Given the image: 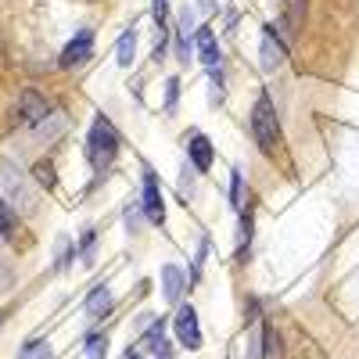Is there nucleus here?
<instances>
[{
  "mask_svg": "<svg viewBox=\"0 0 359 359\" xmlns=\"http://www.w3.org/2000/svg\"><path fill=\"white\" fill-rule=\"evenodd\" d=\"M115 155H118V133H115V126L108 123V118L101 115L97 123L90 126V137H86V158H90V165L101 172V169H108V165L115 162Z\"/></svg>",
  "mask_w": 359,
  "mask_h": 359,
  "instance_id": "1",
  "label": "nucleus"
},
{
  "mask_svg": "<svg viewBox=\"0 0 359 359\" xmlns=\"http://www.w3.org/2000/svg\"><path fill=\"white\" fill-rule=\"evenodd\" d=\"M252 133L259 140V147L266 155H273L277 151V144H280V126H277V111H273V101H269V94H262L252 108Z\"/></svg>",
  "mask_w": 359,
  "mask_h": 359,
  "instance_id": "2",
  "label": "nucleus"
},
{
  "mask_svg": "<svg viewBox=\"0 0 359 359\" xmlns=\"http://www.w3.org/2000/svg\"><path fill=\"white\" fill-rule=\"evenodd\" d=\"M172 327H176L180 345H187L191 352H194V348H201V327H198V313H194L191 306H180V309H176Z\"/></svg>",
  "mask_w": 359,
  "mask_h": 359,
  "instance_id": "3",
  "label": "nucleus"
},
{
  "mask_svg": "<svg viewBox=\"0 0 359 359\" xmlns=\"http://www.w3.org/2000/svg\"><path fill=\"white\" fill-rule=\"evenodd\" d=\"M90 54H94V29H79V33L69 40V47L62 50V65H65V69L83 65Z\"/></svg>",
  "mask_w": 359,
  "mask_h": 359,
  "instance_id": "4",
  "label": "nucleus"
},
{
  "mask_svg": "<svg viewBox=\"0 0 359 359\" xmlns=\"http://www.w3.org/2000/svg\"><path fill=\"white\" fill-rule=\"evenodd\" d=\"M144 212H147V219H151V223H162L165 219V201H162L155 172H144Z\"/></svg>",
  "mask_w": 359,
  "mask_h": 359,
  "instance_id": "5",
  "label": "nucleus"
},
{
  "mask_svg": "<svg viewBox=\"0 0 359 359\" xmlns=\"http://www.w3.org/2000/svg\"><path fill=\"white\" fill-rule=\"evenodd\" d=\"M47 101L36 94V90H25V94H22V123L25 126H33V123H43V118H47Z\"/></svg>",
  "mask_w": 359,
  "mask_h": 359,
  "instance_id": "6",
  "label": "nucleus"
},
{
  "mask_svg": "<svg viewBox=\"0 0 359 359\" xmlns=\"http://www.w3.org/2000/svg\"><path fill=\"white\" fill-rule=\"evenodd\" d=\"M187 151H191V162H194V169H198V172H205L208 165H212V144H208V137L194 133V137H191V144H187Z\"/></svg>",
  "mask_w": 359,
  "mask_h": 359,
  "instance_id": "7",
  "label": "nucleus"
},
{
  "mask_svg": "<svg viewBox=\"0 0 359 359\" xmlns=\"http://www.w3.org/2000/svg\"><path fill=\"white\" fill-rule=\"evenodd\" d=\"M198 54H201V62L208 69H219V47H216V36H212V29H198Z\"/></svg>",
  "mask_w": 359,
  "mask_h": 359,
  "instance_id": "8",
  "label": "nucleus"
},
{
  "mask_svg": "<svg viewBox=\"0 0 359 359\" xmlns=\"http://www.w3.org/2000/svg\"><path fill=\"white\" fill-rule=\"evenodd\" d=\"M284 62V47L273 40V25H266L262 33V69H277Z\"/></svg>",
  "mask_w": 359,
  "mask_h": 359,
  "instance_id": "9",
  "label": "nucleus"
},
{
  "mask_svg": "<svg viewBox=\"0 0 359 359\" xmlns=\"http://www.w3.org/2000/svg\"><path fill=\"white\" fill-rule=\"evenodd\" d=\"M162 287H165L169 302H180V294H184V273H180L176 266H165L162 269Z\"/></svg>",
  "mask_w": 359,
  "mask_h": 359,
  "instance_id": "10",
  "label": "nucleus"
},
{
  "mask_svg": "<svg viewBox=\"0 0 359 359\" xmlns=\"http://www.w3.org/2000/svg\"><path fill=\"white\" fill-rule=\"evenodd\" d=\"M111 309V291L108 287H94V294L86 298V313L90 316H104Z\"/></svg>",
  "mask_w": 359,
  "mask_h": 359,
  "instance_id": "11",
  "label": "nucleus"
},
{
  "mask_svg": "<svg viewBox=\"0 0 359 359\" xmlns=\"http://www.w3.org/2000/svg\"><path fill=\"white\" fill-rule=\"evenodd\" d=\"M140 345H144V348H151L158 359H169V345H165V338H162V320H158V323L151 327V331L144 334V341H140Z\"/></svg>",
  "mask_w": 359,
  "mask_h": 359,
  "instance_id": "12",
  "label": "nucleus"
},
{
  "mask_svg": "<svg viewBox=\"0 0 359 359\" xmlns=\"http://www.w3.org/2000/svg\"><path fill=\"white\" fill-rule=\"evenodd\" d=\"M133 50H137V36H133V29H130V33L118 36V65H123V69L133 65Z\"/></svg>",
  "mask_w": 359,
  "mask_h": 359,
  "instance_id": "13",
  "label": "nucleus"
},
{
  "mask_svg": "<svg viewBox=\"0 0 359 359\" xmlns=\"http://www.w3.org/2000/svg\"><path fill=\"white\" fill-rule=\"evenodd\" d=\"M262 348H266V359H284L280 334L273 331V327H262Z\"/></svg>",
  "mask_w": 359,
  "mask_h": 359,
  "instance_id": "14",
  "label": "nucleus"
},
{
  "mask_svg": "<svg viewBox=\"0 0 359 359\" xmlns=\"http://www.w3.org/2000/svg\"><path fill=\"white\" fill-rule=\"evenodd\" d=\"M15 226H18L15 212L8 208V201H0V237H4V241H11V237H15Z\"/></svg>",
  "mask_w": 359,
  "mask_h": 359,
  "instance_id": "15",
  "label": "nucleus"
},
{
  "mask_svg": "<svg viewBox=\"0 0 359 359\" xmlns=\"http://www.w3.org/2000/svg\"><path fill=\"white\" fill-rule=\"evenodd\" d=\"M50 355H54V352H50L47 341H25L22 352H18V359H50Z\"/></svg>",
  "mask_w": 359,
  "mask_h": 359,
  "instance_id": "16",
  "label": "nucleus"
},
{
  "mask_svg": "<svg viewBox=\"0 0 359 359\" xmlns=\"http://www.w3.org/2000/svg\"><path fill=\"white\" fill-rule=\"evenodd\" d=\"M108 355V338L104 334H90L86 338V359H104Z\"/></svg>",
  "mask_w": 359,
  "mask_h": 359,
  "instance_id": "17",
  "label": "nucleus"
},
{
  "mask_svg": "<svg viewBox=\"0 0 359 359\" xmlns=\"http://www.w3.org/2000/svg\"><path fill=\"white\" fill-rule=\"evenodd\" d=\"M306 18V0H287V25H302Z\"/></svg>",
  "mask_w": 359,
  "mask_h": 359,
  "instance_id": "18",
  "label": "nucleus"
},
{
  "mask_svg": "<svg viewBox=\"0 0 359 359\" xmlns=\"http://www.w3.org/2000/svg\"><path fill=\"white\" fill-rule=\"evenodd\" d=\"M33 172H36V180H40L43 187H54V165H50V162H36Z\"/></svg>",
  "mask_w": 359,
  "mask_h": 359,
  "instance_id": "19",
  "label": "nucleus"
},
{
  "mask_svg": "<svg viewBox=\"0 0 359 359\" xmlns=\"http://www.w3.org/2000/svg\"><path fill=\"white\" fill-rule=\"evenodd\" d=\"M230 201H233V208H241L245 201H241V169H233V184H230Z\"/></svg>",
  "mask_w": 359,
  "mask_h": 359,
  "instance_id": "20",
  "label": "nucleus"
},
{
  "mask_svg": "<svg viewBox=\"0 0 359 359\" xmlns=\"http://www.w3.org/2000/svg\"><path fill=\"white\" fill-rule=\"evenodd\" d=\"M165 8H169V0H155V8H151V15H155L158 29H162V22H165Z\"/></svg>",
  "mask_w": 359,
  "mask_h": 359,
  "instance_id": "21",
  "label": "nucleus"
},
{
  "mask_svg": "<svg viewBox=\"0 0 359 359\" xmlns=\"http://www.w3.org/2000/svg\"><path fill=\"white\" fill-rule=\"evenodd\" d=\"M176 86H180V83H176V79H169V108H172V101H176Z\"/></svg>",
  "mask_w": 359,
  "mask_h": 359,
  "instance_id": "22",
  "label": "nucleus"
},
{
  "mask_svg": "<svg viewBox=\"0 0 359 359\" xmlns=\"http://www.w3.org/2000/svg\"><path fill=\"white\" fill-rule=\"evenodd\" d=\"M126 359H140V355H137V352H126Z\"/></svg>",
  "mask_w": 359,
  "mask_h": 359,
  "instance_id": "23",
  "label": "nucleus"
}]
</instances>
